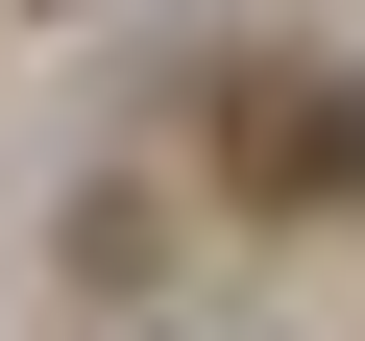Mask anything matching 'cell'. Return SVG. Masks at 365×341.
Returning a JSON list of instances; mask_svg holds the SVG:
<instances>
[{
  "label": "cell",
  "mask_w": 365,
  "mask_h": 341,
  "mask_svg": "<svg viewBox=\"0 0 365 341\" xmlns=\"http://www.w3.org/2000/svg\"><path fill=\"white\" fill-rule=\"evenodd\" d=\"M195 146H220V195H244V220H341V195H365V73H317V49H244Z\"/></svg>",
  "instance_id": "1"
}]
</instances>
